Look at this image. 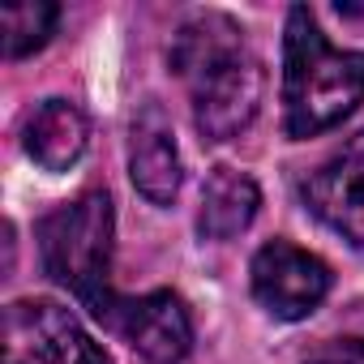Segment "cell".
<instances>
[{
    "label": "cell",
    "mask_w": 364,
    "mask_h": 364,
    "mask_svg": "<svg viewBox=\"0 0 364 364\" xmlns=\"http://www.w3.org/2000/svg\"><path fill=\"white\" fill-rule=\"evenodd\" d=\"M304 364H364V338H334L317 347Z\"/></svg>",
    "instance_id": "7c38bea8"
},
{
    "label": "cell",
    "mask_w": 364,
    "mask_h": 364,
    "mask_svg": "<svg viewBox=\"0 0 364 364\" xmlns=\"http://www.w3.org/2000/svg\"><path fill=\"white\" fill-rule=\"evenodd\" d=\"M112 232H116L112 198L99 193V189H90V193H82L73 202H60L35 228L43 274L52 283L69 287L99 321H103V313L116 300L112 287H107V274H112Z\"/></svg>",
    "instance_id": "3957f363"
},
{
    "label": "cell",
    "mask_w": 364,
    "mask_h": 364,
    "mask_svg": "<svg viewBox=\"0 0 364 364\" xmlns=\"http://www.w3.org/2000/svg\"><path fill=\"white\" fill-rule=\"evenodd\" d=\"M249 283H253V300L270 317L300 321V317L317 313V304L330 296L334 274L317 253L296 249L291 240H270L253 253Z\"/></svg>",
    "instance_id": "5b68a950"
},
{
    "label": "cell",
    "mask_w": 364,
    "mask_h": 364,
    "mask_svg": "<svg viewBox=\"0 0 364 364\" xmlns=\"http://www.w3.org/2000/svg\"><path fill=\"white\" fill-rule=\"evenodd\" d=\"M300 198L330 232L364 249V129L304 180Z\"/></svg>",
    "instance_id": "52a82bcc"
},
{
    "label": "cell",
    "mask_w": 364,
    "mask_h": 364,
    "mask_svg": "<svg viewBox=\"0 0 364 364\" xmlns=\"http://www.w3.org/2000/svg\"><path fill=\"white\" fill-rule=\"evenodd\" d=\"M60 22V9L48 5V0H26V5H9L5 9V56L22 60L31 52H39L52 31Z\"/></svg>",
    "instance_id": "8fae6325"
},
{
    "label": "cell",
    "mask_w": 364,
    "mask_h": 364,
    "mask_svg": "<svg viewBox=\"0 0 364 364\" xmlns=\"http://www.w3.org/2000/svg\"><path fill=\"white\" fill-rule=\"evenodd\" d=\"M167 60L193 95V124L202 141H232L257 120L266 69L228 14H202L185 22L171 39Z\"/></svg>",
    "instance_id": "6da1fadb"
},
{
    "label": "cell",
    "mask_w": 364,
    "mask_h": 364,
    "mask_svg": "<svg viewBox=\"0 0 364 364\" xmlns=\"http://www.w3.org/2000/svg\"><path fill=\"white\" fill-rule=\"evenodd\" d=\"M90 141V124L86 112L69 99H48L35 107V116L22 129V146L26 154L43 167V171H69Z\"/></svg>",
    "instance_id": "9c48e42d"
},
{
    "label": "cell",
    "mask_w": 364,
    "mask_h": 364,
    "mask_svg": "<svg viewBox=\"0 0 364 364\" xmlns=\"http://www.w3.org/2000/svg\"><path fill=\"white\" fill-rule=\"evenodd\" d=\"M129 180L150 206H171L180 185H185V167H180L176 133L171 120L159 103H141L129 129Z\"/></svg>",
    "instance_id": "ba28073f"
},
{
    "label": "cell",
    "mask_w": 364,
    "mask_h": 364,
    "mask_svg": "<svg viewBox=\"0 0 364 364\" xmlns=\"http://www.w3.org/2000/svg\"><path fill=\"white\" fill-rule=\"evenodd\" d=\"M5 364H112V355L65 304L14 300L5 309Z\"/></svg>",
    "instance_id": "277c9868"
},
{
    "label": "cell",
    "mask_w": 364,
    "mask_h": 364,
    "mask_svg": "<svg viewBox=\"0 0 364 364\" xmlns=\"http://www.w3.org/2000/svg\"><path fill=\"white\" fill-rule=\"evenodd\" d=\"M364 103V52L330 48L317 18L296 5L283 26V129L304 141Z\"/></svg>",
    "instance_id": "7a4b0ae2"
},
{
    "label": "cell",
    "mask_w": 364,
    "mask_h": 364,
    "mask_svg": "<svg viewBox=\"0 0 364 364\" xmlns=\"http://www.w3.org/2000/svg\"><path fill=\"white\" fill-rule=\"evenodd\" d=\"M103 326L116 330L141 360L150 364H180L193 351V317L176 291H150L137 300H112Z\"/></svg>",
    "instance_id": "8992f818"
},
{
    "label": "cell",
    "mask_w": 364,
    "mask_h": 364,
    "mask_svg": "<svg viewBox=\"0 0 364 364\" xmlns=\"http://www.w3.org/2000/svg\"><path fill=\"white\" fill-rule=\"evenodd\" d=\"M257 206H262V189L253 176L236 167H215L202 185V210H198L202 240H232L249 232V223L257 219Z\"/></svg>",
    "instance_id": "30bf717a"
}]
</instances>
